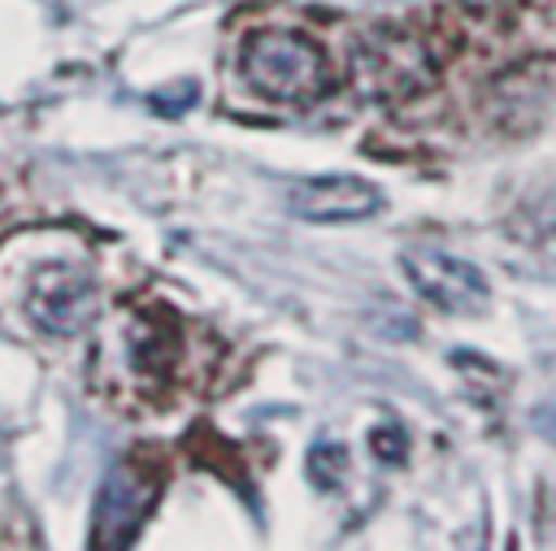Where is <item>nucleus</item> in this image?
<instances>
[{
  "label": "nucleus",
  "mask_w": 556,
  "mask_h": 551,
  "mask_svg": "<svg viewBox=\"0 0 556 551\" xmlns=\"http://www.w3.org/2000/svg\"><path fill=\"white\" fill-rule=\"evenodd\" d=\"M161 499V477L148 460H117L96 495L91 542L96 547H130L139 525L148 521L152 503Z\"/></svg>",
  "instance_id": "nucleus-4"
},
{
  "label": "nucleus",
  "mask_w": 556,
  "mask_h": 551,
  "mask_svg": "<svg viewBox=\"0 0 556 551\" xmlns=\"http://www.w3.org/2000/svg\"><path fill=\"white\" fill-rule=\"evenodd\" d=\"M96 308H100V291H96V278L83 265L52 260V265H39V269L26 273L22 312L43 334L74 338V334H83L91 325Z\"/></svg>",
  "instance_id": "nucleus-2"
},
{
  "label": "nucleus",
  "mask_w": 556,
  "mask_h": 551,
  "mask_svg": "<svg viewBox=\"0 0 556 551\" xmlns=\"http://www.w3.org/2000/svg\"><path fill=\"white\" fill-rule=\"evenodd\" d=\"M239 74L256 95L278 100V104H308L330 82L326 52L300 30L248 35V43L239 52Z\"/></svg>",
  "instance_id": "nucleus-1"
},
{
  "label": "nucleus",
  "mask_w": 556,
  "mask_h": 551,
  "mask_svg": "<svg viewBox=\"0 0 556 551\" xmlns=\"http://www.w3.org/2000/svg\"><path fill=\"white\" fill-rule=\"evenodd\" d=\"M400 269L408 278V286L434 304L439 312H452V317H482L491 308V282L486 273L456 256V252H443V247H404L400 252Z\"/></svg>",
  "instance_id": "nucleus-3"
},
{
  "label": "nucleus",
  "mask_w": 556,
  "mask_h": 551,
  "mask_svg": "<svg viewBox=\"0 0 556 551\" xmlns=\"http://www.w3.org/2000/svg\"><path fill=\"white\" fill-rule=\"evenodd\" d=\"M287 208L300 221H365L382 208V191L356 174H317L287 187Z\"/></svg>",
  "instance_id": "nucleus-5"
}]
</instances>
